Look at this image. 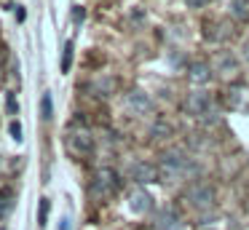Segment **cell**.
<instances>
[{"mask_svg":"<svg viewBox=\"0 0 249 230\" xmlns=\"http://www.w3.org/2000/svg\"><path fill=\"white\" fill-rule=\"evenodd\" d=\"M158 174H161V182H177V179H185V177L198 174V163L193 158H188L185 153H179V150H169L158 160Z\"/></svg>","mask_w":249,"mask_h":230,"instance_id":"cell-1","label":"cell"},{"mask_svg":"<svg viewBox=\"0 0 249 230\" xmlns=\"http://www.w3.org/2000/svg\"><path fill=\"white\" fill-rule=\"evenodd\" d=\"M185 201L193 212L204 214V212H212L214 209V187L206 185V182H193L185 193Z\"/></svg>","mask_w":249,"mask_h":230,"instance_id":"cell-2","label":"cell"},{"mask_svg":"<svg viewBox=\"0 0 249 230\" xmlns=\"http://www.w3.org/2000/svg\"><path fill=\"white\" fill-rule=\"evenodd\" d=\"M65 142H67V150L72 155H78V158H83V155H89L94 150V137L86 126H70Z\"/></svg>","mask_w":249,"mask_h":230,"instance_id":"cell-3","label":"cell"},{"mask_svg":"<svg viewBox=\"0 0 249 230\" xmlns=\"http://www.w3.org/2000/svg\"><path fill=\"white\" fill-rule=\"evenodd\" d=\"M118 174H115L113 169H99L97 174H94L91 179V195L97 198V201H102V198H110L115 190H118Z\"/></svg>","mask_w":249,"mask_h":230,"instance_id":"cell-4","label":"cell"},{"mask_svg":"<svg viewBox=\"0 0 249 230\" xmlns=\"http://www.w3.org/2000/svg\"><path fill=\"white\" fill-rule=\"evenodd\" d=\"M129 177L137 182V185H150V182H161L158 166H156V163H147V160H137V163H131Z\"/></svg>","mask_w":249,"mask_h":230,"instance_id":"cell-5","label":"cell"},{"mask_svg":"<svg viewBox=\"0 0 249 230\" xmlns=\"http://www.w3.org/2000/svg\"><path fill=\"white\" fill-rule=\"evenodd\" d=\"M212 105H214V102H212V96L206 94V91H201V88L190 91L188 99H185V110H188V115H193V118H201Z\"/></svg>","mask_w":249,"mask_h":230,"instance_id":"cell-6","label":"cell"},{"mask_svg":"<svg viewBox=\"0 0 249 230\" xmlns=\"http://www.w3.org/2000/svg\"><path fill=\"white\" fill-rule=\"evenodd\" d=\"M153 228L156 230H179L182 228V217L174 206H166V209H158L156 217H153Z\"/></svg>","mask_w":249,"mask_h":230,"instance_id":"cell-7","label":"cell"},{"mask_svg":"<svg viewBox=\"0 0 249 230\" xmlns=\"http://www.w3.org/2000/svg\"><path fill=\"white\" fill-rule=\"evenodd\" d=\"M214 67H217V72H220V78L233 80V78L238 75V70H241V62H238V59L233 56L231 51H217V56H214Z\"/></svg>","mask_w":249,"mask_h":230,"instance_id":"cell-8","label":"cell"},{"mask_svg":"<svg viewBox=\"0 0 249 230\" xmlns=\"http://www.w3.org/2000/svg\"><path fill=\"white\" fill-rule=\"evenodd\" d=\"M126 107H129L134 115H147V112H153V99L150 94H145L142 88H134L126 94Z\"/></svg>","mask_w":249,"mask_h":230,"instance_id":"cell-9","label":"cell"},{"mask_svg":"<svg viewBox=\"0 0 249 230\" xmlns=\"http://www.w3.org/2000/svg\"><path fill=\"white\" fill-rule=\"evenodd\" d=\"M129 209L134 214H147L153 209V198L147 190H142V187H134V190L129 193Z\"/></svg>","mask_w":249,"mask_h":230,"instance_id":"cell-10","label":"cell"},{"mask_svg":"<svg viewBox=\"0 0 249 230\" xmlns=\"http://www.w3.org/2000/svg\"><path fill=\"white\" fill-rule=\"evenodd\" d=\"M214 78L212 75V67L206 62H193V64H188V80L193 86H206L209 80Z\"/></svg>","mask_w":249,"mask_h":230,"instance_id":"cell-11","label":"cell"},{"mask_svg":"<svg viewBox=\"0 0 249 230\" xmlns=\"http://www.w3.org/2000/svg\"><path fill=\"white\" fill-rule=\"evenodd\" d=\"M14 201H17V195H14L11 187H0V219H6L11 214Z\"/></svg>","mask_w":249,"mask_h":230,"instance_id":"cell-12","label":"cell"},{"mask_svg":"<svg viewBox=\"0 0 249 230\" xmlns=\"http://www.w3.org/2000/svg\"><path fill=\"white\" fill-rule=\"evenodd\" d=\"M231 14L238 21H249V0H231Z\"/></svg>","mask_w":249,"mask_h":230,"instance_id":"cell-13","label":"cell"},{"mask_svg":"<svg viewBox=\"0 0 249 230\" xmlns=\"http://www.w3.org/2000/svg\"><path fill=\"white\" fill-rule=\"evenodd\" d=\"M72 51H75V46H72V43H65V51H62V72H70Z\"/></svg>","mask_w":249,"mask_h":230,"instance_id":"cell-14","label":"cell"},{"mask_svg":"<svg viewBox=\"0 0 249 230\" xmlns=\"http://www.w3.org/2000/svg\"><path fill=\"white\" fill-rule=\"evenodd\" d=\"M40 112H43L46 121H51V115H54V107H51V94H43V99H40Z\"/></svg>","mask_w":249,"mask_h":230,"instance_id":"cell-15","label":"cell"},{"mask_svg":"<svg viewBox=\"0 0 249 230\" xmlns=\"http://www.w3.org/2000/svg\"><path fill=\"white\" fill-rule=\"evenodd\" d=\"M150 134H153V137H156V139H166L169 134H172V128H169V126H166V123H163V121H158L156 126H153V131H150Z\"/></svg>","mask_w":249,"mask_h":230,"instance_id":"cell-16","label":"cell"},{"mask_svg":"<svg viewBox=\"0 0 249 230\" xmlns=\"http://www.w3.org/2000/svg\"><path fill=\"white\" fill-rule=\"evenodd\" d=\"M198 121H201V123H217V121H220V110H217V107H214V105H212V107H209V110H206V112H204V115H201V118H198Z\"/></svg>","mask_w":249,"mask_h":230,"instance_id":"cell-17","label":"cell"},{"mask_svg":"<svg viewBox=\"0 0 249 230\" xmlns=\"http://www.w3.org/2000/svg\"><path fill=\"white\" fill-rule=\"evenodd\" d=\"M49 209H51L49 198H40V214H38V225H40V228H43L46 219H49Z\"/></svg>","mask_w":249,"mask_h":230,"instance_id":"cell-18","label":"cell"},{"mask_svg":"<svg viewBox=\"0 0 249 230\" xmlns=\"http://www.w3.org/2000/svg\"><path fill=\"white\" fill-rule=\"evenodd\" d=\"M11 137H14V139H17V142H19V139H22V126H19V123H17V121H14V123H11Z\"/></svg>","mask_w":249,"mask_h":230,"instance_id":"cell-19","label":"cell"},{"mask_svg":"<svg viewBox=\"0 0 249 230\" xmlns=\"http://www.w3.org/2000/svg\"><path fill=\"white\" fill-rule=\"evenodd\" d=\"M8 110H11V112H17V110H19L17 99H14V94H8Z\"/></svg>","mask_w":249,"mask_h":230,"instance_id":"cell-20","label":"cell"},{"mask_svg":"<svg viewBox=\"0 0 249 230\" xmlns=\"http://www.w3.org/2000/svg\"><path fill=\"white\" fill-rule=\"evenodd\" d=\"M185 3H188L190 8H201V5H206V0H185Z\"/></svg>","mask_w":249,"mask_h":230,"instance_id":"cell-21","label":"cell"},{"mask_svg":"<svg viewBox=\"0 0 249 230\" xmlns=\"http://www.w3.org/2000/svg\"><path fill=\"white\" fill-rule=\"evenodd\" d=\"M72 19H75V21H83V8H75V14H72Z\"/></svg>","mask_w":249,"mask_h":230,"instance_id":"cell-22","label":"cell"},{"mask_svg":"<svg viewBox=\"0 0 249 230\" xmlns=\"http://www.w3.org/2000/svg\"><path fill=\"white\" fill-rule=\"evenodd\" d=\"M244 59H249V40L244 43Z\"/></svg>","mask_w":249,"mask_h":230,"instance_id":"cell-23","label":"cell"}]
</instances>
